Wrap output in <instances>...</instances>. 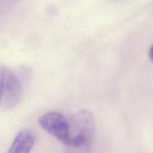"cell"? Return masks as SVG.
<instances>
[{"mask_svg":"<svg viewBox=\"0 0 153 153\" xmlns=\"http://www.w3.org/2000/svg\"><path fill=\"white\" fill-rule=\"evenodd\" d=\"M41 127L57 139L68 145L69 140V120L61 113L51 111L38 119Z\"/></svg>","mask_w":153,"mask_h":153,"instance_id":"cell-2","label":"cell"},{"mask_svg":"<svg viewBox=\"0 0 153 153\" xmlns=\"http://www.w3.org/2000/svg\"><path fill=\"white\" fill-rule=\"evenodd\" d=\"M7 68V67L0 63V106H1V99H2V91L4 89L5 75Z\"/></svg>","mask_w":153,"mask_h":153,"instance_id":"cell-5","label":"cell"},{"mask_svg":"<svg viewBox=\"0 0 153 153\" xmlns=\"http://www.w3.org/2000/svg\"><path fill=\"white\" fill-rule=\"evenodd\" d=\"M148 55H149V57L150 60L153 62V44L151 47V48H150V49L149 50Z\"/></svg>","mask_w":153,"mask_h":153,"instance_id":"cell-6","label":"cell"},{"mask_svg":"<svg viewBox=\"0 0 153 153\" xmlns=\"http://www.w3.org/2000/svg\"><path fill=\"white\" fill-rule=\"evenodd\" d=\"M23 93V87L19 79L7 68L5 75L1 106L4 109L14 108L21 100Z\"/></svg>","mask_w":153,"mask_h":153,"instance_id":"cell-3","label":"cell"},{"mask_svg":"<svg viewBox=\"0 0 153 153\" xmlns=\"http://www.w3.org/2000/svg\"><path fill=\"white\" fill-rule=\"evenodd\" d=\"M36 136L34 132L28 128L20 130L15 137L8 153H29Z\"/></svg>","mask_w":153,"mask_h":153,"instance_id":"cell-4","label":"cell"},{"mask_svg":"<svg viewBox=\"0 0 153 153\" xmlns=\"http://www.w3.org/2000/svg\"><path fill=\"white\" fill-rule=\"evenodd\" d=\"M69 140L68 145L79 146L88 142L95 127L93 114L87 110H80L69 120Z\"/></svg>","mask_w":153,"mask_h":153,"instance_id":"cell-1","label":"cell"}]
</instances>
